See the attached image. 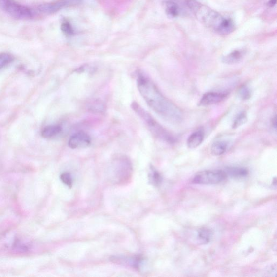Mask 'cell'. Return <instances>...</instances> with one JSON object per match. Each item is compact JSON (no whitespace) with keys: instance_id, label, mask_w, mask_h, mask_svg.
Masks as SVG:
<instances>
[{"instance_id":"obj_19","label":"cell","mask_w":277,"mask_h":277,"mask_svg":"<svg viewBox=\"0 0 277 277\" xmlns=\"http://www.w3.org/2000/svg\"><path fill=\"white\" fill-rule=\"evenodd\" d=\"M247 121V116L245 112H242L237 116L234 123H233V129H237L243 125H244Z\"/></svg>"},{"instance_id":"obj_6","label":"cell","mask_w":277,"mask_h":277,"mask_svg":"<svg viewBox=\"0 0 277 277\" xmlns=\"http://www.w3.org/2000/svg\"><path fill=\"white\" fill-rule=\"evenodd\" d=\"M80 0H58V1L43 4L38 6V10L44 14H50L57 13L69 4L79 2Z\"/></svg>"},{"instance_id":"obj_24","label":"cell","mask_w":277,"mask_h":277,"mask_svg":"<svg viewBox=\"0 0 277 277\" xmlns=\"http://www.w3.org/2000/svg\"><path fill=\"white\" fill-rule=\"evenodd\" d=\"M272 126L273 127V128L276 130V127H277V120H276V116H275V118H273V121H272Z\"/></svg>"},{"instance_id":"obj_3","label":"cell","mask_w":277,"mask_h":277,"mask_svg":"<svg viewBox=\"0 0 277 277\" xmlns=\"http://www.w3.org/2000/svg\"><path fill=\"white\" fill-rule=\"evenodd\" d=\"M131 107L134 111L145 123L149 130L155 137L158 138L160 140L170 144H174L176 142L175 137L158 123L153 118V116L146 112L139 104L134 102L132 103Z\"/></svg>"},{"instance_id":"obj_14","label":"cell","mask_w":277,"mask_h":277,"mask_svg":"<svg viewBox=\"0 0 277 277\" xmlns=\"http://www.w3.org/2000/svg\"><path fill=\"white\" fill-rule=\"evenodd\" d=\"M227 176L230 175L234 178H243L248 174V171L243 168H230L225 171Z\"/></svg>"},{"instance_id":"obj_4","label":"cell","mask_w":277,"mask_h":277,"mask_svg":"<svg viewBox=\"0 0 277 277\" xmlns=\"http://www.w3.org/2000/svg\"><path fill=\"white\" fill-rule=\"evenodd\" d=\"M0 9L16 20H29L34 17V12L31 9L15 0H0Z\"/></svg>"},{"instance_id":"obj_8","label":"cell","mask_w":277,"mask_h":277,"mask_svg":"<svg viewBox=\"0 0 277 277\" xmlns=\"http://www.w3.org/2000/svg\"><path fill=\"white\" fill-rule=\"evenodd\" d=\"M228 93L210 92L205 93L199 101V106H209L224 101L228 96Z\"/></svg>"},{"instance_id":"obj_15","label":"cell","mask_w":277,"mask_h":277,"mask_svg":"<svg viewBox=\"0 0 277 277\" xmlns=\"http://www.w3.org/2000/svg\"><path fill=\"white\" fill-rule=\"evenodd\" d=\"M87 107L90 111L95 113H102L105 110L104 104L98 99H93L88 102Z\"/></svg>"},{"instance_id":"obj_16","label":"cell","mask_w":277,"mask_h":277,"mask_svg":"<svg viewBox=\"0 0 277 277\" xmlns=\"http://www.w3.org/2000/svg\"><path fill=\"white\" fill-rule=\"evenodd\" d=\"M165 11L166 14L171 16V17H176L179 14V7L173 2L168 1L165 2Z\"/></svg>"},{"instance_id":"obj_11","label":"cell","mask_w":277,"mask_h":277,"mask_svg":"<svg viewBox=\"0 0 277 277\" xmlns=\"http://www.w3.org/2000/svg\"><path fill=\"white\" fill-rule=\"evenodd\" d=\"M245 52L242 50H236L222 59V62L226 64L233 65L239 63L242 59Z\"/></svg>"},{"instance_id":"obj_5","label":"cell","mask_w":277,"mask_h":277,"mask_svg":"<svg viewBox=\"0 0 277 277\" xmlns=\"http://www.w3.org/2000/svg\"><path fill=\"white\" fill-rule=\"evenodd\" d=\"M227 174L224 170H205L199 172L193 177V184L199 185H215L224 181Z\"/></svg>"},{"instance_id":"obj_22","label":"cell","mask_w":277,"mask_h":277,"mask_svg":"<svg viewBox=\"0 0 277 277\" xmlns=\"http://www.w3.org/2000/svg\"><path fill=\"white\" fill-rule=\"evenodd\" d=\"M60 179L65 185L71 187L73 184V180L69 173H65L60 176Z\"/></svg>"},{"instance_id":"obj_2","label":"cell","mask_w":277,"mask_h":277,"mask_svg":"<svg viewBox=\"0 0 277 277\" xmlns=\"http://www.w3.org/2000/svg\"><path fill=\"white\" fill-rule=\"evenodd\" d=\"M186 5L199 22L220 34L228 35L234 31V25L232 21L224 18L212 9L195 0H187Z\"/></svg>"},{"instance_id":"obj_7","label":"cell","mask_w":277,"mask_h":277,"mask_svg":"<svg viewBox=\"0 0 277 277\" xmlns=\"http://www.w3.org/2000/svg\"><path fill=\"white\" fill-rule=\"evenodd\" d=\"M91 137L86 133L79 132L71 136L68 145L72 149L86 148L91 145Z\"/></svg>"},{"instance_id":"obj_9","label":"cell","mask_w":277,"mask_h":277,"mask_svg":"<svg viewBox=\"0 0 277 277\" xmlns=\"http://www.w3.org/2000/svg\"><path fill=\"white\" fill-rule=\"evenodd\" d=\"M204 132L199 130L193 132L188 138L187 145L190 149H195L200 146L204 140Z\"/></svg>"},{"instance_id":"obj_12","label":"cell","mask_w":277,"mask_h":277,"mask_svg":"<svg viewBox=\"0 0 277 277\" xmlns=\"http://www.w3.org/2000/svg\"><path fill=\"white\" fill-rule=\"evenodd\" d=\"M228 148V143L225 141H217L212 145L210 151L214 156H220L224 154Z\"/></svg>"},{"instance_id":"obj_1","label":"cell","mask_w":277,"mask_h":277,"mask_svg":"<svg viewBox=\"0 0 277 277\" xmlns=\"http://www.w3.org/2000/svg\"><path fill=\"white\" fill-rule=\"evenodd\" d=\"M137 84L141 96L154 112L169 123H180L182 119L181 110L164 97L150 79L142 72H138Z\"/></svg>"},{"instance_id":"obj_20","label":"cell","mask_w":277,"mask_h":277,"mask_svg":"<svg viewBox=\"0 0 277 277\" xmlns=\"http://www.w3.org/2000/svg\"><path fill=\"white\" fill-rule=\"evenodd\" d=\"M61 30H62L64 34L68 36H70L74 35V30L73 27L69 23L68 21H64L61 26Z\"/></svg>"},{"instance_id":"obj_23","label":"cell","mask_w":277,"mask_h":277,"mask_svg":"<svg viewBox=\"0 0 277 277\" xmlns=\"http://www.w3.org/2000/svg\"><path fill=\"white\" fill-rule=\"evenodd\" d=\"M277 0H270L269 1L268 5L270 7H273L275 6V4H276Z\"/></svg>"},{"instance_id":"obj_18","label":"cell","mask_w":277,"mask_h":277,"mask_svg":"<svg viewBox=\"0 0 277 277\" xmlns=\"http://www.w3.org/2000/svg\"><path fill=\"white\" fill-rule=\"evenodd\" d=\"M13 60V55L8 53H0V69L12 63Z\"/></svg>"},{"instance_id":"obj_10","label":"cell","mask_w":277,"mask_h":277,"mask_svg":"<svg viewBox=\"0 0 277 277\" xmlns=\"http://www.w3.org/2000/svg\"><path fill=\"white\" fill-rule=\"evenodd\" d=\"M212 232L207 228H202L197 232L196 241L199 245H206L211 240Z\"/></svg>"},{"instance_id":"obj_13","label":"cell","mask_w":277,"mask_h":277,"mask_svg":"<svg viewBox=\"0 0 277 277\" xmlns=\"http://www.w3.org/2000/svg\"><path fill=\"white\" fill-rule=\"evenodd\" d=\"M62 131V127L59 125H49L43 129L41 135L44 138H51L57 136Z\"/></svg>"},{"instance_id":"obj_17","label":"cell","mask_w":277,"mask_h":277,"mask_svg":"<svg viewBox=\"0 0 277 277\" xmlns=\"http://www.w3.org/2000/svg\"><path fill=\"white\" fill-rule=\"evenodd\" d=\"M238 96L242 101H247V100L250 99L251 98V90L248 86L243 85L238 90Z\"/></svg>"},{"instance_id":"obj_21","label":"cell","mask_w":277,"mask_h":277,"mask_svg":"<svg viewBox=\"0 0 277 277\" xmlns=\"http://www.w3.org/2000/svg\"><path fill=\"white\" fill-rule=\"evenodd\" d=\"M152 183L155 186H158L162 181L161 175L154 168L152 169L151 178Z\"/></svg>"}]
</instances>
